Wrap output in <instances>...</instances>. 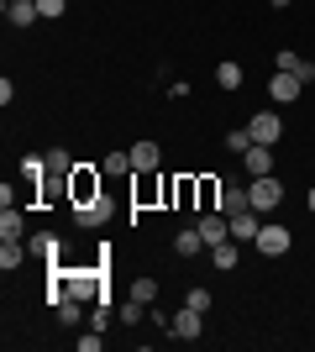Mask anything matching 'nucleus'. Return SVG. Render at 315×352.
Masks as SVG:
<instances>
[{
  "mask_svg": "<svg viewBox=\"0 0 315 352\" xmlns=\"http://www.w3.org/2000/svg\"><path fill=\"white\" fill-rule=\"evenodd\" d=\"M53 289H58L63 300H84V305L110 300V294H105V274H100V268H53Z\"/></svg>",
  "mask_w": 315,
  "mask_h": 352,
  "instance_id": "1",
  "label": "nucleus"
},
{
  "mask_svg": "<svg viewBox=\"0 0 315 352\" xmlns=\"http://www.w3.org/2000/svg\"><path fill=\"white\" fill-rule=\"evenodd\" d=\"M257 252H263V258H284L289 248H294V232H289V226H279V221H263V226H257V242H253Z\"/></svg>",
  "mask_w": 315,
  "mask_h": 352,
  "instance_id": "2",
  "label": "nucleus"
},
{
  "mask_svg": "<svg viewBox=\"0 0 315 352\" xmlns=\"http://www.w3.org/2000/svg\"><path fill=\"white\" fill-rule=\"evenodd\" d=\"M247 200H253V210H279L284 206V184L273 174H257L253 184H247Z\"/></svg>",
  "mask_w": 315,
  "mask_h": 352,
  "instance_id": "3",
  "label": "nucleus"
},
{
  "mask_svg": "<svg viewBox=\"0 0 315 352\" xmlns=\"http://www.w3.org/2000/svg\"><path fill=\"white\" fill-rule=\"evenodd\" d=\"M168 331H174L179 342H200V331H205V310L179 305V316H168Z\"/></svg>",
  "mask_w": 315,
  "mask_h": 352,
  "instance_id": "4",
  "label": "nucleus"
},
{
  "mask_svg": "<svg viewBox=\"0 0 315 352\" xmlns=\"http://www.w3.org/2000/svg\"><path fill=\"white\" fill-rule=\"evenodd\" d=\"M200 236H205V248H221V242H231V221L221 216V210H200Z\"/></svg>",
  "mask_w": 315,
  "mask_h": 352,
  "instance_id": "5",
  "label": "nucleus"
},
{
  "mask_svg": "<svg viewBox=\"0 0 315 352\" xmlns=\"http://www.w3.org/2000/svg\"><path fill=\"white\" fill-rule=\"evenodd\" d=\"M247 132H253V142H263V147H273L279 137H284V121L273 116V111H257L253 121H247Z\"/></svg>",
  "mask_w": 315,
  "mask_h": 352,
  "instance_id": "6",
  "label": "nucleus"
},
{
  "mask_svg": "<svg viewBox=\"0 0 315 352\" xmlns=\"http://www.w3.org/2000/svg\"><path fill=\"white\" fill-rule=\"evenodd\" d=\"M300 89H305V79H300V74H284V69H273V79H268V95H273L279 105L300 100Z\"/></svg>",
  "mask_w": 315,
  "mask_h": 352,
  "instance_id": "7",
  "label": "nucleus"
},
{
  "mask_svg": "<svg viewBox=\"0 0 315 352\" xmlns=\"http://www.w3.org/2000/svg\"><path fill=\"white\" fill-rule=\"evenodd\" d=\"M105 216H110L105 195H95V200H79V206H74V221H79V226H105Z\"/></svg>",
  "mask_w": 315,
  "mask_h": 352,
  "instance_id": "8",
  "label": "nucleus"
},
{
  "mask_svg": "<svg viewBox=\"0 0 315 352\" xmlns=\"http://www.w3.org/2000/svg\"><path fill=\"white\" fill-rule=\"evenodd\" d=\"M158 163H163V147L158 142H137L132 147V168L137 174H158Z\"/></svg>",
  "mask_w": 315,
  "mask_h": 352,
  "instance_id": "9",
  "label": "nucleus"
},
{
  "mask_svg": "<svg viewBox=\"0 0 315 352\" xmlns=\"http://www.w3.org/2000/svg\"><path fill=\"white\" fill-rule=\"evenodd\" d=\"M242 168H247V174H273V147H263V142H253L247 147V153H242Z\"/></svg>",
  "mask_w": 315,
  "mask_h": 352,
  "instance_id": "10",
  "label": "nucleus"
},
{
  "mask_svg": "<svg viewBox=\"0 0 315 352\" xmlns=\"http://www.w3.org/2000/svg\"><path fill=\"white\" fill-rule=\"evenodd\" d=\"M226 221H231V242H257V226H263L257 210H237V216H226Z\"/></svg>",
  "mask_w": 315,
  "mask_h": 352,
  "instance_id": "11",
  "label": "nucleus"
},
{
  "mask_svg": "<svg viewBox=\"0 0 315 352\" xmlns=\"http://www.w3.org/2000/svg\"><path fill=\"white\" fill-rule=\"evenodd\" d=\"M273 69H284V74H300L305 85H310V79H315V63H310V58H300V53H294V47H284V53H279V58H273Z\"/></svg>",
  "mask_w": 315,
  "mask_h": 352,
  "instance_id": "12",
  "label": "nucleus"
},
{
  "mask_svg": "<svg viewBox=\"0 0 315 352\" xmlns=\"http://www.w3.org/2000/svg\"><path fill=\"white\" fill-rule=\"evenodd\" d=\"M237 210H253L247 184H221V216H237Z\"/></svg>",
  "mask_w": 315,
  "mask_h": 352,
  "instance_id": "13",
  "label": "nucleus"
},
{
  "mask_svg": "<svg viewBox=\"0 0 315 352\" xmlns=\"http://www.w3.org/2000/svg\"><path fill=\"white\" fill-rule=\"evenodd\" d=\"M27 252L32 248H21V236H0V268H5V274L27 263Z\"/></svg>",
  "mask_w": 315,
  "mask_h": 352,
  "instance_id": "14",
  "label": "nucleus"
},
{
  "mask_svg": "<svg viewBox=\"0 0 315 352\" xmlns=\"http://www.w3.org/2000/svg\"><path fill=\"white\" fill-rule=\"evenodd\" d=\"M37 0H5V21H11V27H32V21H37Z\"/></svg>",
  "mask_w": 315,
  "mask_h": 352,
  "instance_id": "15",
  "label": "nucleus"
},
{
  "mask_svg": "<svg viewBox=\"0 0 315 352\" xmlns=\"http://www.w3.org/2000/svg\"><path fill=\"white\" fill-rule=\"evenodd\" d=\"M74 153H69V147H53V153H47V174L53 179H74Z\"/></svg>",
  "mask_w": 315,
  "mask_h": 352,
  "instance_id": "16",
  "label": "nucleus"
},
{
  "mask_svg": "<svg viewBox=\"0 0 315 352\" xmlns=\"http://www.w3.org/2000/svg\"><path fill=\"white\" fill-rule=\"evenodd\" d=\"M174 252H179V258H195V252H210V248H205V236H200V226H189V232H179V236H174Z\"/></svg>",
  "mask_w": 315,
  "mask_h": 352,
  "instance_id": "17",
  "label": "nucleus"
},
{
  "mask_svg": "<svg viewBox=\"0 0 315 352\" xmlns=\"http://www.w3.org/2000/svg\"><path fill=\"white\" fill-rule=\"evenodd\" d=\"M0 236H27V216H21L16 206L0 210Z\"/></svg>",
  "mask_w": 315,
  "mask_h": 352,
  "instance_id": "18",
  "label": "nucleus"
},
{
  "mask_svg": "<svg viewBox=\"0 0 315 352\" xmlns=\"http://www.w3.org/2000/svg\"><path fill=\"white\" fill-rule=\"evenodd\" d=\"M21 179H27V184H43L47 179V158L43 153H27V158H21Z\"/></svg>",
  "mask_w": 315,
  "mask_h": 352,
  "instance_id": "19",
  "label": "nucleus"
},
{
  "mask_svg": "<svg viewBox=\"0 0 315 352\" xmlns=\"http://www.w3.org/2000/svg\"><path fill=\"white\" fill-rule=\"evenodd\" d=\"M27 248L37 252V258H58V236H53V232H32Z\"/></svg>",
  "mask_w": 315,
  "mask_h": 352,
  "instance_id": "20",
  "label": "nucleus"
},
{
  "mask_svg": "<svg viewBox=\"0 0 315 352\" xmlns=\"http://www.w3.org/2000/svg\"><path fill=\"white\" fill-rule=\"evenodd\" d=\"M215 85H221V89H242V63L226 58L221 69H215Z\"/></svg>",
  "mask_w": 315,
  "mask_h": 352,
  "instance_id": "21",
  "label": "nucleus"
},
{
  "mask_svg": "<svg viewBox=\"0 0 315 352\" xmlns=\"http://www.w3.org/2000/svg\"><path fill=\"white\" fill-rule=\"evenodd\" d=\"M195 184H200V210L221 206V184H215V179H195Z\"/></svg>",
  "mask_w": 315,
  "mask_h": 352,
  "instance_id": "22",
  "label": "nucleus"
},
{
  "mask_svg": "<svg viewBox=\"0 0 315 352\" xmlns=\"http://www.w3.org/2000/svg\"><path fill=\"white\" fill-rule=\"evenodd\" d=\"M237 258H242L237 242H221V248H210V263H215V268H237Z\"/></svg>",
  "mask_w": 315,
  "mask_h": 352,
  "instance_id": "23",
  "label": "nucleus"
},
{
  "mask_svg": "<svg viewBox=\"0 0 315 352\" xmlns=\"http://www.w3.org/2000/svg\"><path fill=\"white\" fill-rule=\"evenodd\" d=\"M142 310H148V305H142V300H137V294H132V300H121V305H116V321L137 326V321H142Z\"/></svg>",
  "mask_w": 315,
  "mask_h": 352,
  "instance_id": "24",
  "label": "nucleus"
},
{
  "mask_svg": "<svg viewBox=\"0 0 315 352\" xmlns=\"http://www.w3.org/2000/svg\"><path fill=\"white\" fill-rule=\"evenodd\" d=\"M53 310H58V321H63V326H79V316H84V300H58Z\"/></svg>",
  "mask_w": 315,
  "mask_h": 352,
  "instance_id": "25",
  "label": "nucleus"
},
{
  "mask_svg": "<svg viewBox=\"0 0 315 352\" xmlns=\"http://www.w3.org/2000/svg\"><path fill=\"white\" fill-rule=\"evenodd\" d=\"M132 294L142 300V305H152V300H158V279H148V274H142V279L132 284Z\"/></svg>",
  "mask_w": 315,
  "mask_h": 352,
  "instance_id": "26",
  "label": "nucleus"
},
{
  "mask_svg": "<svg viewBox=\"0 0 315 352\" xmlns=\"http://www.w3.org/2000/svg\"><path fill=\"white\" fill-rule=\"evenodd\" d=\"M226 147H231V153H247V147H253V132H247V126H242V132H226Z\"/></svg>",
  "mask_w": 315,
  "mask_h": 352,
  "instance_id": "27",
  "label": "nucleus"
},
{
  "mask_svg": "<svg viewBox=\"0 0 315 352\" xmlns=\"http://www.w3.org/2000/svg\"><path fill=\"white\" fill-rule=\"evenodd\" d=\"M184 305H189V310H210L215 300H210V289H189V294H184Z\"/></svg>",
  "mask_w": 315,
  "mask_h": 352,
  "instance_id": "28",
  "label": "nucleus"
},
{
  "mask_svg": "<svg viewBox=\"0 0 315 352\" xmlns=\"http://www.w3.org/2000/svg\"><path fill=\"white\" fill-rule=\"evenodd\" d=\"M126 168H132V153H110L105 158V174H126Z\"/></svg>",
  "mask_w": 315,
  "mask_h": 352,
  "instance_id": "29",
  "label": "nucleus"
},
{
  "mask_svg": "<svg viewBox=\"0 0 315 352\" xmlns=\"http://www.w3.org/2000/svg\"><path fill=\"white\" fill-rule=\"evenodd\" d=\"M63 6H69V0H37V11H43L47 21H58V16H63Z\"/></svg>",
  "mask_w": 315,
  "mask_h": 352,
  "instance_id": "30",
  "label": "nucleus"
},
{
  "mask_svg": "<svg viewBox=\"0 0 315 352\" xmlns=\"http://www.w3.org/2000/svg\"><path fill=\"white\" fill-rule=\"evenodd\" d=\"M79 352H100V331H84V337H79Z\"/></svg>",
  "mask_w": 315,
  "mask_h": 352,
  "instance_id": "31",
  "label": "nucleus"
},
{
  "mask_svg": "<svg viewBox=\"0 0 315 352\" xmlns=\"http://www.w3.org/2000/svg\"><path fill=\"white\" fill-rule=\"evenodd\" d=\"M268 6H273V11H284V6H294V0H268Z\"/></svg>",
  "mask_w": 315,
  "mask_h": 352,
  "instance_id": "32",
  "label": "nucleus"
},
{
  "mask_svg": "<svg viewBox=\"0 0 315 352\" xmlns=\"http://www.w3.org/2000/svg\"><path fill=\"white\" fill-rule=\"evenodd\" d=\"M305 206H310V216H315V190H310V200H305Z\"/></svg>",
  "mask_w": 315,
  "mask_h": 352,
  "instance_id": "33",
  "label": "nucleus"
}]
</instances>
